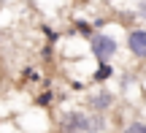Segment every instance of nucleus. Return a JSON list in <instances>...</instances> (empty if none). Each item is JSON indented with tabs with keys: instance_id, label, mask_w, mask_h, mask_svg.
Instances as JSON below:
<instances>
[{
	"instance_id": "obj_1",
	"label": "nucleus",
	"mask_w": 146,
	"mask_h": 133,
	"mask_svg": "<svg viewBox=\"0 0 146 133\" xmlns=\"http://www.w3.org/2000/svg\"><path fill=\"white\" fill-rule=\"evenodd\" d=\"M89 52L95 54L98 63H111V57L119 52V41L103 30H95L92 38H89Z\"/></svg>"
},
{
	"instance_id": "obj_2",
	"label": "nucleus",
	"mask_w": 146,
	"mask_h": 133,
	"mask_svg": "<svg viewBox=\"0 0 146 133\" xmlns=\"http://www.w3.org/2000/svg\"><path fill=\"white\" fill-rule=\"evenodd\" d=\"M60 133H87V112L84 109H65L57 120Z\"/></svg>"
},
{
	"instance_id": "obj_3",
	"label": "nucleus",
	"mask_w": 146,
	"mask_h": 133,
	"mask_svg": "<svg viewBox=\"0 0 146 133\" xmlns=\"http://www.w3.org/2000/svg\"><path fill=\"white\" fill-rule=\"evenodd\" d=\"M125 49L135 63H146V27H130L127 30Z\"/></svg>"
},
{
	"instance_id": "obj_4",
	"label": "nucleus",
	"mask_w": 146,
	"mask_h": 133,
	"mask_svg": "<svg viewBox=\"0 0 146 133\" xmlns=\"http://www.w3.org/2000/svg\"><path fill=\"white\" fill-rule=\"evenodd\" d=\"M114 106H116V92L106 90V87H98L87 98V109L89 112H98V114H108Z\"/></svg>"
},
{
	"instance_id": "obj_5",
	"label": "nucleus",
	"mask_w": 146,
	"mask_h": 133,
	"mask_svg": "<svg viewBox=\"0 0 146 133\" xmlns=\"http://www.w3.org/2000/svg\"><path fill=\"white\" fill-rule=\"evenodd\" d=\"M87 133H108V114L87 112Z\"/></svg>"
},
{
	"instance_id": "obj_6",
	"label": "nucleus",
	"mask_w": 146,
	"mask_h": 133,
	"mask_svg": "<svg viewBox=\"0 0 146 133\" xmlns=\"http://www.w3.org/2000/svg\"><path fill=\"white\" fill-rule=\"evenodd\" d=\"M111 76H114V65L111 63H98V68H95V74H92V82L95 84H103Z\"/></svg>"
},
{
	"instance_id": "obj_7",
	"label": "nucleus",
	"mask_w": 146,
	"mask_h": 133,
	"mask_svg": "<svg viewBox=\"0 0 146 133\" xmlns=\"http://www.w3.org/2000/svg\"><path fill=\"white\" fill-rule=\"evenodd\" d=\"M119 133H146V120H130L122 125Z\"/></svg>"
},
{
	"instance_id": "obj_8",
	"label": "nucleus",
	"mask_w": 146,
	"mask_h": 133,
	"mask_svg": "<svg viewBox=\"0 0 146 133\" xmlns=\"http://www.w3.org/2000/svg\"><path fill=\"white\" fill-rule=\"evenodd\" d=\"M22 79L30 82V84H38V82H41V71L33 68V65H25V68H22Z\"/></svg>"
},
{
	"instance_id": "obj_9",
	"label": "nucleus",
	"mask_w": 146,
	"mask_h": 133,
	"mask_svg": "<svg viewBox=\"0 0 146 133\" xmlns=\"http://www.w3.org/2000/svg\"><path fill=\"white\" fill-rule=\"evenodd\" d=\"M73 30L78 33V35H84V38H92V25H89L87 19H76V25H73Z\"/></svg>"
},
{
	"instance_id": "obj_10",
	"label": "nucleus",
	"mask_w": 146,
	"mask_h": 133,
	"mask_svg": "<svg viewBox=\"0 0 146 133\" xmlns=\"http://www.w3.org/2000/svg\"><path fill=\"white\" fill-rule=\"evenodd\" d=\"M52 101H54V92L52 90H43L41 95L35 98V106L38 109H49V106H52Z\"/></svg>"
},
{
	"instance_id": "obj_11",
	"label": "nucleus",
	"mask_w": 146,
	"mask_h": 133,
	"mask_svg": "<svg viewBox=\"0 0 146 133\" xmlns=\"http://www.w3.org/2000/svg\"><path fill=\"white\" fill-rule=\"evenodd\" d=\"M135 14L141 16L143 22H146V0H141V3H138V8H135Z\"/></svg>"
}]
</instances>
